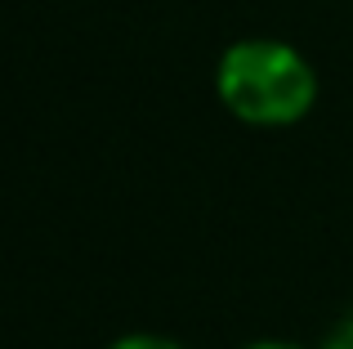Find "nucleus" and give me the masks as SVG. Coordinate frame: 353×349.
Masks as SVG:
<instances>
[{"label": "nucleus", "mask_w": 353, "mask_h": 349, "mask_svg": "<svg viewBox=\"0 0 353 349\" xmlns=\"http://www.w3.org/2000/svg\"><path fill=\"white\" fill-rule=\"evenodd\" d=\"M219 103L246 126H295L318 99V72L295 45L273 36H246L219 54L215 68Z\"/></svg>", "instance_id": "obj_1"}, {"label": "nucleus", "mask_w": 353, "mask_h": 349, "mask_svg": "<svg viewBox=\"0 0 353 349\" xmlns=\"http://www.w3.org/2000/svg\"><path fill=\"white\" fill-rule=\"evenodd\" d=\"M108 349H183L179 341H170V336H148V332H134V336H121L112 341Z\"/></svg>", "instance_id": "obj_2"}, {"label": "nucleus", "mask_w": 353, "mask_h": 349, "mask_svg": "<svg viewBox=\"0 0 353 349\" xmlns=\"http://www.w3.org/2000/svg\"><path fill=\"white\" fill-rule=\"evenodd\" d=\"M322 349H353V323H345V327H340V336H336V341H327Z\"/></svg>", "instance_id": "obj_3"}, {"label": "nucleus", "mask_w": 353, "mask_h": 349, "mask_svg": "<svg viewBox=\"0 0 353 349\" xmlns=\"http://www.w3.org/2000/svg\"><path fill=\"white\" fill-rule=\"evenodd\" d=\"M246 349H295V345H282V341H259V345H246Z\"/></svg>", "instance_id": "obj_4"}]
</instances>
